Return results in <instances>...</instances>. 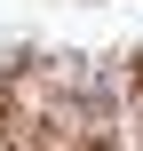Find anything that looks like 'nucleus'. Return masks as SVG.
Masks as SVG:
<instances>
[{"mask_svg":"<svg viewBox=\"0 0 143 151\" xmlns=\"http://www.w3.org/2000/svg\"><path fill=\"white\" fill-rule=\"evenodd\" d=\"M103 151H111V143H103Z\"/></svg>","mask_w":143,"mask_h":151,"instance_id":"obj_1","label":"nucleus"}]
</instances>
